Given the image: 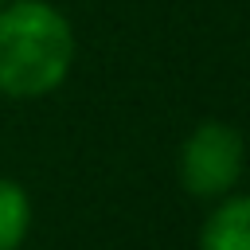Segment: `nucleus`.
Wrapping results in <instances>:
<instances>
[{
	"mask_svg": "<svg viewBox=\"0 0 250 250\" xmlns=\"http://www.w3.org/2000/svg\"><path fill=\"white\" fill-rule=\"evenodd\" d=\"M74 62L70 20L47 0L0 4V94L43 98L62 86Z\"/></svg>",
	"mask_w": 250,
	"mask_h": 250,
	"instance_id": "obj_1",
	"label": "nucleus"
},
{
	"mask_svg": "<svg viewBox=\"0 0 250 250\" xmlns=\"http://www.w3.org/2000/svg\"><path fill=\"white\" fill-rule=\"evenodd\" d=\"M246 164L242 133L227 121H203L180 148V184L199 199H223Z\"/></svg>",
	"mask_w": 250,
	"mask_h": 250,
	"instance_id": "obj_2",
	"label": "nucleus"
},
{
	"mask_svg": "<svg viewBox=\"0 0 250 250\" xmlns=\"http://www.w3.org/2000/svg\"><path fill=\"white\" fill-rule=\"evenodd\" d=\"M199 250H250V191L219 199L199 230Z\"/></svg>",
	"mask_w": 250,
	"mask_h": 250,
	"instance_id": "obj_3",
	"label": "nucleus"
},
{
	"mask_svg": "<svg viewBox=\"0 0 250 250\" xmlns=\"http://www.w3.org/2000/svg\"><path fill=\"white\" fill-rule=\"evenodd\" d=\"M31 230V199L27 191L0 176V250H20Z\"/></svg>",
	"mask_w": 250,
	"mask_h": 250,
	"instance_id": "obj_4",
	"label": "nucleus"
},
{
	"mask_svg": "<svg viewBox=\"0 0 250 250\" xmlns=\"http://www.w3.org/2000/svg\"><path fill=\"white\" fill-rule=\"evenodd\" d=\"M0 4H8V0H0Z\"/></svg>",
	"mask_w": 250,
	"mask_h": 250,
	"instance_id": "obj_5",
	"label": "nucleus"
}]
</instances>
